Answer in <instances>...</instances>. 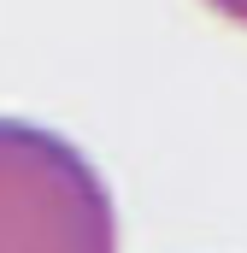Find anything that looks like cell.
<instances>
[{"label": "cell", "mask_w": 247, "mask_h": 253, "mask_svg": "<svg viewBox=\"0 0 247 253\" xmlns=\"http://www.w3.org/2000/svg\"><path fill=\"white\" fill-rule=\"evenodd\" d=\"M206 12H218L224 24H236V30H247V0H200Z\"/></svg>", "instance_id": "obj_2"}, {"label": "cell", "mask_w": 247, "mask_h": 253, "mask_svg": "<svg viewBox=\"0 0 247 253\" xmlns=\"http://www.w3.org/2000/svg\"><path fill=\"white\" fill-rule=\"evenodd\" d=\"M0 253H124L94 159L30 118H0Z\"/></svg>", "instance_id": "obj_1"}]
</instances>
